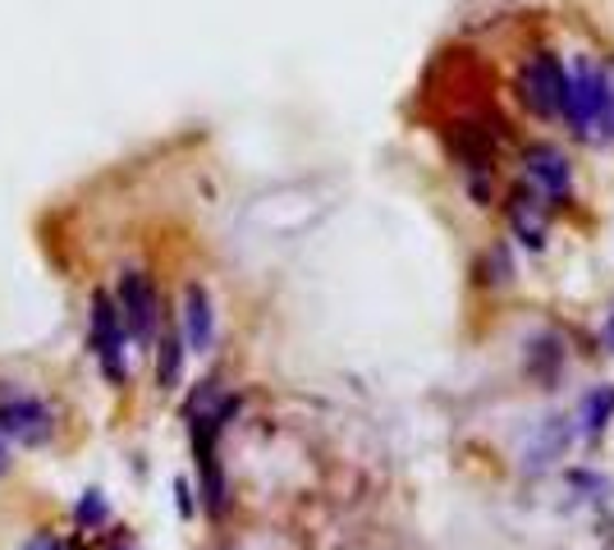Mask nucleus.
I'll use <instances>...</instances> for the list:
<instances>
[{
  "instance_id": "15",
  "label": "nucleus",
  "mask_w": 614,
  "mask_h": 550,
  "mask_svg": "<svg viewBox=\"0 0 614 550\" xmlns=\"http://www.w3.org/2000/svg\"><path fill=\"white\" fill-rule=\"evenodd\" d=\"M23 550H65V546H60L51 532H38L33 541H23Z\"/></svg>"
},
{
  "instance_id": "7",
  "label": "nucleus",
  "mask_w": 614,
  "mask_h": 550,
  "mask_svg": "<svg viewBox=\"0 0 614 550\" xmlns=\"http://www.w3.org/2000/svg\"><path fill=\"white\" fill-rule=\"evenodd\" d=\"M179 335H183V349H193V353H211V345H216V303H211L207 285H198V281L183 289Z\"/></svg>"
},
{
  "instance_id": "16",
  "label": "nucleus",
  "mask_w": 614,
  "mask_h": 550,
  "mask_svg": "<svg viewBox=\"0 0 614 550\" xmlns=\"http://www.w3.org/2000/svg\"><path fill=\"white\" fill-rule=\"evenodd\" d=\"M10 473V441H0V477Z\"/></svg>"
},
{
  "instance_id": "1",
  "label": "nucleus",
  "mask_w": 614,
  "mask_h": 550,
  "mask_svg": "<svg viewBox=\"0 0 614 550\" xmlns=\"http://www.w3.org/2000/svg\"><path fill=\"white\" fill-rule=\"evenodd\" d=\"M564 119L573 125L578 138L587 142H614V78L605 65L578 55L569 70V102Z\"/></svg>"
},
{
  "instance_id": "12",
  "label": "nucleus",
  "mask_w": 614,
  "mask_h": 550,
  "mask_svg": "<svg viewBox=\"0 0 614 550\" xmlns=\"http://www.w3.org/2000/svg\"><path fill=\"white\" fill-rule=\"evenodd\" d=\"M569 436H573L569 417H546V426H541V441H537V449H532V468L550 464V458H560V454L569 449Z\"/></svg>"
},
{
  "instance_id": "17",
  "label": "nucleus",
  "mask_w": 614,
  "mask_h": 550,
  "mask_svg": "<svg viewBox=\"0 0 614 550\" xmlns=\"http://www.w3.org/2000/svg\"><path fill=\"white\" fill-rule=\"evenodd\" d=\"M605 345L614 349V313H610V321H605Z\"/></svg>"
},
{
  "instance_id": "10",
  "label": "nucleus",
  "mask_w": 614,
  "mask_h": 550,
  "mask_svg": "<svg viewBox=\"0 0 614 550\" xmlns=\"http://www.w3.org/2000/svg\"><path fill=\"white\" fill-rule=\"evenodd\" d=\"M578 422H582V436H587V441L605 436V426L614 422V385H596V390L582 394Z\"/></svg>"
},
{
  "instance_id": "14",
  "label": "nucleus",
  "mask_w": 614,
  "mask_h": 550,
  "mask_svg": "<svg viewBox=\"0 0 614 550\" xmlns=\"http://www.w3.org/2000/svg\"><path fill=\"white\" fill-rule=\"evenodd\" d=\"M174 496H179V514H183V518H193V509H198V505H193V486L183 482V477L174 482Z\"/></svg>"
},
{
  "instance_id": "11",
  "label": "nucleus",
  "mask_w": 614,
  "mask_h": 550,
  "mask_svg": "<svg viewBox=\"0 0 614 550\" xmlns=\"http://www.w3.org/2000/svg\"><path fill=\"white\" fill-rule=\"evenodd\" d=\"M179 381H183V335L161 330V340H157V385L179 390Z\"/></svg>"
},
{
  "instance_id": "4",
  "label": "nucleus",
  "mask_w": 614,
  "mask_h": 550,
  "mask_svg": "<svg viewBox=\"0 0 614 550\" xmlns=\"http://www.w3.org/2000/svg\"><path fill=\"white\" fill-rule=\"evenodd\" d=\"M518 97L523 106L541 119H560L564 115V102H569V70L560 65V55L550 51H537L523 74H518Z\"/></svg>"
},
{
  "instance_id": "13",
  "label": "nucleus",
  "mask_w": 614,
  "mask_h": 550,
  "mask_svg": "<svg viewBox=\"0 0 614 550\" xmlns=\"http://www.w3.org/2000/svg\"><path fill=\"white\" fill-rule=\"evenodd\" d=\"M106 518H110V509H106L102 491H83V500L74 505V523H78V528H102Z\"/></svg>"
},
{
  "instance_id": "9",
  "label": "nucleus",
  "mask_w": 614,
  "mask_h": 550,
  "mask_svg": "<svg viewBox=\"0 0 614 550\" xmlns=\"http://www.w3.org/2000/svg\"><path fill=\"white\" fill-rule=\"evenodd\" d=\"M523 367H528V377H537L550 390L560 381V367H564V340L555 330H541L537 340L528 345V353H523Z\"/></svg>"
},
{
  "instance_id": "8",
  "label": "nucleus",
  "mask_w": 614,
  "mask_h": 550,
  "mask_svg": "<svg viewBox=\"0 0 614 550\" xmlns=\"http://www.w3.org/2000/svg\"><path fill=\"white\" fill-rule=\"evenodd\" d=\"M509 230L523 248H532V253L546 248V202L537 189H528V183H518L509 193Z\"/></svg>"
},
{
  "instance_id": "2",
  "label": "nucleus",
  "mask_w": 614,
  "mask_h": 550,
  "mask_svg": "<svg viewBox=\"0 0 614 550\" xmlns=\"http://www.w3.org/2000/svg\"><path fill=\"white\" fill-rule=\"evenodd\" d=\"M0 441L42 449L55 441V409L28 390H14L10 381H0Z\"/></svg>"
},
{
  "instance_id": "6",
  "label": "nucleus",
  "mask_w": 614,
  "mask_h": 550,
  "mask_svg": "<svg viewBox=\"0 0 614 550\" xmlns=\"http://www.w3.org/2000/svg\"><path fill=\"white\" fill-rule=\"evenodd\" d=\"M523 170H528L532 189H537L541 198H555V202H560V198L573 193V161L564 157L555 142H532V147L523 151Z\"/></svg>"
},
{
  "instance_id": "3",
  "label": "nucleus",
  "mask_w": 614,
  "mask_h": 550,
  "mask_svg": "<svg viewBox=\"0 0 614 550\" xmlns=\"http://www.w3.org/2000/svg\"><path fill=\"white\" fill-rule=\"evenodd\" d=\"M87 340H92V353H97V362H102V377L110 385H125L129 381V330H125V317H119L115 298L106 289L92 294Z\"/></svg>"
},
{
  "instance_id": "5",
  "label": "nucleus",
  "mask_w": 614,
  "mask_h": 550,
  "mask_svg": "<svg viewBox=\"0 0 614 550\" xmlns=\"http://www.w3.org/2000/svg\"><path fill=\"white\" fill-rule=\"evenodd\" d=\"M115 308H119V317H125L129 340H138V345H151V340H157V330H161V294H157V285H151L147 271L129 266L125 275H119V285H115Z\"/></svg>"
}]
</instances>
